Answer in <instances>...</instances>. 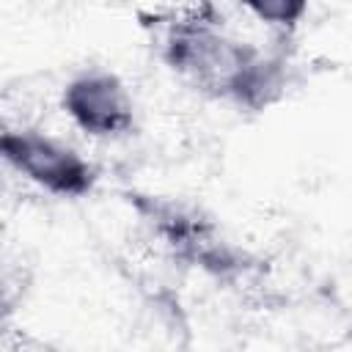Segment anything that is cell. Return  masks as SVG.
I'll list each match as a JSON object with an SVG mask.
<instances>
[{
  "label": "cell",
  "instance_id": "obj_1",
  "mask_svg": "<svg viewBox=\"0 0 352 352\" xmlns=\"http://www.w3.org/2000/svg\"><path fill=\"white\" fill-rule=\"evenodd\" d=\"M3 151L28 179L55 192H80L88 184L85 162L72 148L36 132H6Z\"/></svg>",
  "mask_w": 352,
  "mask_h": 352
},
{
  "label": "cell",
  "instance_id": "obj_2",
  "mask_svg": "<svg viewBox=\"0 0 352 352\" xmlns=\"http://www.w3.org/2000/svg\"><path fill=\"white\" fill-rule=\"evenodd\" d=\"M173 60L201 82H212L217 88L245 85L253 66L248 52L236 41H228L206 28L182 30L173 38Z\"/></svg>",
  "mask_w": 352,
  "mask_h": 352
},
{
  "label": "cell",
  "instance_id": "obj_3",
  "mask_svg": "<svg viewBox=\"0 0 352 352\" xmlns=\"http://www.w3.org/2000/svg\"><path fill=\"white\" fill-rule=\"evenodd\" d=\"M66 107L74 121L94 135H110L129 124V99L110 74H85L72 82Z\"/></svg>",
  "mask_w": 352,
  "mask_h": 352
},
{
  "label": "cell",
  "instance_id": "obj_4",
  "mask_svg": "<svg viewBox=\"0 0 352 352\" xmlns=\"http://www.w3.org/2000/svg\"><path fill=\"white\" fill-rule=\"evenodd\" d=\"M11 352H58V349L50 346L47 341H38V338H30V336H19L16 344L11 346Z\"/></svg>",
  "mask_w": 352,
  "mask_h": 352
}]
</instances>
